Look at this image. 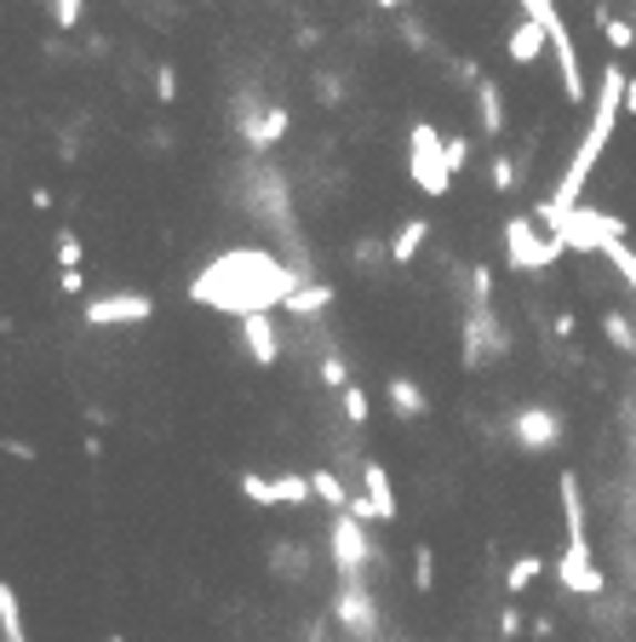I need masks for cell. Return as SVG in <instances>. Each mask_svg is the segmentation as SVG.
I'll return each mask as SVG.
<instances>
[{"mask_svg":"<svg viewBox=\"0 0 636 642\" xmlns=\"http://www.w3.org/2000/svg\"><path fill=\"white\" fill-rule=\"evenodd\" d=\"M0 636L7 642H29V631H23V608H18V591L0 580Z\"/></svg>","mask_w":636,"mask_h":642,"instance_id":"ffe728a7","label":"cell"},{"mask_svg":"<svg viewBox=\"0 0 636 642\" xmlns=\"http://www.w3.org/2000/svg\"><path fill=\"white\" fill-rule=\"evenodd\" d=\"M373 7H384V12H401V7H408V0H373Z\"/></svg>","mask_w":636,"mask_h":642,"instance_id":"e575fe53","label":"cell"},{"mask_svg":"<svg viewBox=\"0 0 636 642\" xmlns=\"http://www.w3.org/2000/svg\"><path fill=\"white\" fill-rule=\"evenodd\" d=\"M110 642H126V636H110Z\"/></svg>","mask_w":636,"mask_h":642,"instance_id":"d590c367","label":"cell"},{"mask_svg":"<svg viewBox=\"0 0 636 642\" xmlns=\"http://www.w3.org/2000/svg\"><path fill=\"white\" fill-rule=\"evenodd\" d=\"M625 115H636V81H625Z\"/></svg>","mask_w":636,"mask_h":642,"instance_id":"836d02e7","label":"cell"},{"mask_svg":"<svg viewBox=\"0 0 636 642\" xmlns=\"http://www.w3.org/2000/svg\"><path fill=\"white\" fill-rule=\"evenodd\" d=\"M242 350L258 361V367H276L281 361V339H276V322L270 316H242Z\"/></svg>","mask_w":636,"mask_h":642,"instance_id":"7c38bea8","label":"cell"},{"mask_svg":"<svg viewBox=\"0 0 636 642\" xmlns=\"http://www.w3.org/2000/svg\"><path fill=\"white\" fill-rule=\"evenodd\" d=\"M339 408H345L350 425H367V390H361V385H345V390H339Z\"/></svg>","mask_w":636,"mask_h":642,"instance_id":"cb8c5ba5","label":"cell"},{"mask_svg":"<svg viewBox=\"0 0 636 642\" xmlns=\"http://www.w3.org/2000/svg\"><path fill=\"white\" fill-rule=\"evenodd\" d=\"M476 115L488 126V139L505 132V92H499V81H476Z\"/></svg>","mask_w":636,"mask_h":642,"instance_id":"2e32d148","label":"cell"},{"mask_svg":"<svg viewBox=\"0 0 636 642\" xmlns=\"http://www.w3.org/2000/svg\"><path fill=\"white\" fill-rule=\"evenodd\" d=\"M0 642H7V636H0Z\"/></svg>","mask_w":636,"mask_h":642,"instance_id":"8d00e7d4","label":"cell"},{"mask_svg":"<svg viewBox=\"0 0 636 642\" xmlns=\"http://www.w3.org/2000/svg\"><path fill=\"white\" fill-rule=\"evenodd\" d=\"M625 70H619V58H608V70H602V81H596V92H591V121H585V139H579V150L567 155V166H562V179H556V190H551V201L540 213H567V207H579V195H585V184H591V173H596V161H602V150H608V139H614V126H619V110H625Z\"/></svg>","mask_w":636,"mask_h":642,"instance_id":"7a4b0ae2","label":"cell"},{"mask_svg":"<svg viewBox=\"0 0 636 642\" xmlns=\"http://www.w3.org/2000/svg\"><path fill=\"white\" fill-rule=\"evenodd\" d=\"M556 580H562L567 597H602V591H608V573L596 568L591 546H567L562 562H556Z\"/></svg>","mask_w":636,"mask_h":642,"instance_id":"30bf717a","label":"cell"},{"mask_svg":"<svg viewBox=\"0 0 636 642\" xmlns=\"http://www.w3.org/2000/svg\"><path fill=\"white\" fill-rule=\"evenodd\" d=\"M408 173L424 195H448L453 190V166H448V139L430 121H413L408 132Z\"/></svg>","mask_w":636,"mask_h":642,"instance_id":"3957f363","label":"cell"},{"mask_svg":"<svg viewBox=\"0 0 636 642\" xmlns=\"http://www.w3.org/2000/svg\"><path fill=\"white\" fill-rule=\"evenodd\" d=\"M287 126H293V115H287L281 104H270L264 115H253V121L242 126V139H247V150H276Z\"/></svg>","mask_w":636,"mask_h":642,"instance_id":"5bb4252c","label":"cell"},{"mask_svg":"<svg viewBox=\"0 0 636 642\" xmlns=\"http://www.w3.org/2000/svg\"><path fill=\"white\" fill-rule=\"evenodd\" d=\"M58 269H81V235L75 230L58 235Z\"/></svg>","mask_w":636,"mask_h":642,"instance_id":"484cf974","label":"cell"},{"mask_svg":"<svg viewBox=\"0 0 636 642\" xmlns=\"http://www.w3.org/2000/svg\"><path fill=\"white\" fill-rule=\"evenodd\" d=\"M332 620H339L350 636H361V642L379 636V608H373V597H367L361 580H339V597H332Z\"/></svg>","mask_w":636,"mask_h":642,"instance_id":"9c48e42d","label":"cell"},{"mask_svg":"<svg viewBox=\"0 0 636 642\" xmlns=\"http://www.w3.org/2000/svg\"><path fill=\"white\" fill-rule=\"evenodd\" d=\"M424 242H430V224H424V218H408V224L396 230V242H390V258H396V264H413Z\"/></svg>","mask_w":636,"mask_h":642,"instance_id":"e0dca14e","label":"cell"},{"mask_svg":"<svg viewBox=\"0 0 636 642\" xmlns=\"http://www.w3.org/2000/svg\"><path fill=\"white\" fill-rule=\"evenodd\" d=\"M155 316V298L150 293H98V298H86V310H81V322L86 327H144Z\"/></svg>","mask_w":636,"mask_h":642,"instance_id":"5b68a950","label":"cell"},{"mask_svg":"<svg viewBox=\"0 0 636 642\" xmlns=\"http://www.w3.org/2000/svg\"><path fill=\"white\" fill-rule=\"evenodd\" d=\"M390 408H396L401 419L413 425V419H424V414H430V396L419 390V379H408V374H396V379H390Z\"/></svg>","mask_w":636,"mask_h":642,"instance_id":"9a60e30c","label":"cell"},{"mask_svg":"<svg viewBox=\"0 0 636 642\" xmlns=\"http://www.w3.org/2000/svg\"><path fill=\"white\" fill-rule=\"evenodd\" d=\"M350 517H361V522H396V488H390V470L379 459H361V493L350 499Z\"/></svg>","mask_w":636,"mask_h":642,"instance_id":"ba28073f","label":"cell"},{"mask_svg":"<svg viewBox=\"0 0 636 642\" xmlns=\"http://www.w3.org/2000/svg\"><path fill=\"white\" fill-rule=\"evenodd\" d=\"M242 493H247L253 505H276V511L316 499V488H310L305 470H281V477H258V470H247V477H242Z\"/></svg>","mask_w":636,"mask_h":642,"instance_id":"52a82bcc","label":"cell"},{"mask_svg":"<svg viewBox=\"0 0 636 642\" xmlns=\"http://www.w3.org/2000/svg\"><path fill=\"white\" fill-rule=\"evenodd\" d=\"M464 161H471V144H464V139H448V166H453V173H459Z\"/></svg>","mask_w":636,"mask_h":642,"instance_id":"4dcf8cb0","label":"cell"},{"mask_svg":"<svg viewBox=\"0 0 636 642\" xmlns=\"http://www.w3.org/2000/svg\"><path fill=\"white\" fill-rule=\"evenodd\" d=\"M81 287H86L81 269H58V293H81Z\"/></svg>","mask_w":636,"mask_h":642,"instance_id":"1f68e13d","label":"cell"},{"mask_svg":"<svg viewBox=\"0 0 636 642\" xmlns=\"http://www.w3.org/2000/svg\"><path fill=\"white\" fill-rule=\"evenodd\" d=\"M310 488H316V499L327 505L332 517H339V511H350V499H356V493H350L339 477H332V470H310Z\"/></svg>","mask_w":636,"mask_h":642,"instance_id":"ac0fdd59","label":"cell"},{"mask_svg":"<svg viewBox=\"0 0 636 642\" xmlns=\"http://www.w3.org/2000/svg\"><path fill=\"white\" fill-rule=\"evenodd\" d=\"M430 580H437V562H430V546H419V551H413V585L430 591Z\"/></svg>","mask_w":636,"mask_h":642,"instance_id":"4316f807","label":"cell"},{"mask_svg":"<svg viewBox=\"0 0 636 642\" xmlns=\"http://www.w3.org/2000/svg\"><path fill=\"white\" fill-rule=\"evenodd\" d=\"M522 631V614H516V602L505 608V620H499V636H516Z\"/></svg>","mask_w":636,"mask_h":642,"instance_id":"d6a6232c","label":"cell"},{"mask_svg":"<svg viewBox=\"0 0 636 642\" xmlns=\"http://www.w3.org/2000/svg\"><path fill=\"white\" fill-rule=\"evenodd\" d=\"M321 379H327V385H339V390H345V385H350V367H345L339 356H327V361H321Z\"/></svg>","mask_w":636,"mask_h":642,"instance_id":"f546056e","label":"cell"},{"mask_svg":"<svg viewBox=\"0 0 636 642\" xmlns=\"http://www.w3.org/2000/svg\"><path fill=\"white\" fill-rule=\"evenodd\" d=\"M511 436H516V448L551 454L562 442V414L556 408H522V414H511Z\"/></svg>","mask_w":636,"mask_h":642,"instance_id":"8fae6325","label":"cell"},{"mask_svg":"<svg viewBox=\"0 0 636 642\" xmlns=\"http://www.w3.org/2000/svg\"><path fill=\"white\" fill-rule=\"evenodd\" d=\"M602 35H608V47H614V52H630V47H636V29H630V23H619V18H608V12H602Z\"/></svg>","mask_w":636,"mask_h":642,"instance_id":"603a6c76","label":"cell"},{"mask_svg":"<svg viewBox=\"0 0 636 642\" xmlns=\"http://www.w3.org/2000/svg\"><path fill=\"white\" fill-rule=\"evenodd\" d=\"M47 7H52V23H58V29H75V23L86 18V0H47Z\"/></svg>","mask_w":636,"mask_h":642,"instance_id":"d4e9b609","label":"cell"},{"mask_svg":"<svg viewBox=\"0 0 636 642\" xmlns=\"http://www.w3.org/2000/svg\"><path fill=\"white\" fill-rule=\"evenodd\" d=\"M505 52H511V63H533L540 52H551V29L540 23V18H522L516 29H511V41H505Z\"/></svg>","mask_w":636,"mask_h":642,"instance_id":"4fadbf2b","label":"cell"},{"mask_svg":"<svg viewBox=\"0 0 636 642\" xmlns=\"http://www.w3.org/2000/svg\"><path fill=\"white\" fill-rule=\"evenodd\" d=\"M493 190H499V195H511V190H516V161H511V155H499V161H493Z\"/></svg>","mask_w":636,"mask_h":642,"instance_id":"83f0119b","label":"cell"},{"mask_svg":"<svg viewBox=\"0 0 636 642\" xmlns=\"http://www.w3.org/2000/svg\"><path fill=\"white\" fill-rule=\"evenodd\" d=\"M540 573H545V557H533V551H527V557H516V562H511V573H505V597L516 602L527 585H540Z\"/></svg>","mask_w":636,"mask_h":642,"instance_id":"d6986e66","label":"cell"},{"mask_svg":"<svg viewBox=\"0 0 636 642\" xmlns=\"http://www.w3.org/2000/svg\"><path fill=\"white\" fill-rule=\"evenodd\" d=\"M602 333H608V345H614V350H625V356L636 350V327H630L625 310H608V316H602Z\"/></svg>","mask_w":636,"mask_h":642,"instance_id":"7402d4cb","label":"cell"},{"mask_svg":"<svg viewBox=\"0 0 636 642\" xmlns=\"http://www.w3.org/2000/svg\"><path fill=\"white\" fill-rule=\"evenodd\" d=\"M505 258H511V269H522V276H540V269H551V264L562 258V242H556L545 224L511 218V224H505Z\"/></svg>","mask_w":636,"mask_h":642,"instance_id":"277c9868","label":"cell"},{"mask_svg":"<svg viewBox=\"0 0 636 642\" xmlns=\"http://www.w3.org/2000/svg\"><path fill=\"white\" fill-rule=\"evenodd\" d=\"M293 287H298V276L281 258L258 253V247H229L213 264H201V276L189 282V298L242 322V316H270L276 304L293 298Z\"/></svg>","mask_w":636,"mask_h":642,"instance_id":"6da1fadb","label":"cell"},{"mask_svg":"<svg viewBox=\"0 0 636 642\" xmlns=\"http://www.w3.org/2000/svg\"><path fill=\"white\" fill-rule=\"evenodd\" d=\"M332 568H339V580H361L367 573V562H373V546H367V528H361V517H350V511H339L332 517Z\"/></svg>","mask_w":636,"mask_h":642,"instance_id":"8992f818","label":"cell"},{"mask_svg":"<svg viewBox=\"0 0 636 642\" xmlns=\"http://www.w3.org/2000/svg\"><path fill=\"white\" fill-rule=\"evenodd\" d=\"M155 98H161V104H173V98H178V70H155Z\"/></svg>","mask_w":636,"mask_h":642,"instance_id":"f1b7e54d","label":"cell"},{"mask_svg":"<svg viewBox=\"0 0 636 642\" xmlns=\"http://www.w3.org/2000/svg\"><path fill=\"white\" fill-rule=\"evenodd\" d=\"M327 304H332V287L310 282V287H293V298H287V310H293V316H321Z\"/></svg>","mask_w":636,"mask_h":642,"instance_id":"44dd1931","label":"cell"}]
</instances>
